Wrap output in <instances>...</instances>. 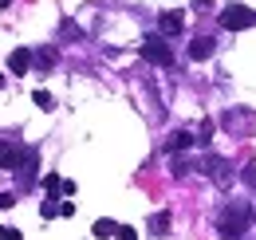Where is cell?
Instances as JSON below:
<instances>
[{
  "mask_svg": "<svg viewBox=\"0 0 256 240\" xmlns=\"http://www.w3.org/2000/svg\"><path fill=\"white\" fill-rule=\"evenodd\" d=\"M248 224H252V205L248 201H228L221 209V216H217V232L224 240H244Z\"/></svg>",
  "mask_w": 256,
  "mask_h": 240,
  "instance_id": "6da1fadb",
  "label": "cell"
},
{
  "mask_svg": "<svg viewBox=\"0 0 256 240\" xmlns=\"http://www.w3.org/2000/svg\"><path fill=\"white\" fill-rule=\"evenodd\" d=\"M138 52H142V60L154 63V67H174V48H170V36H162V32L146 36Z\"/></svg>",
  "mask_w": 256,
  "mask_h": 240,
  "instance_id": "7a4b0ae2",
  "label": "cell"
},
{
  "mask_svg": "<svg viewBox=\"0 0 256 240\" xmlns=\"http://www.w3.org/2000/svg\"><path fill=\"white\" fill-rule=\"evenodd\" d=\"M217 20H221L224 32H244V28H256V12L248 4H224L221 12H217Z\"/></svg>",
  "mask_w": 256,
  "mask_h": 240,
  "instance_id": "3957f363",
  "label": "cell"
},
{
  "mask_svg": "<svg viewBox=\"0 0 256 240\" xmlns=\"http://www.w3.org/2000/svg\"><path fill=\"white\" fill-rule=\"evenodd\" d=\"M201 174L213 181V185L228 189V185H232V162H228V158H221V154H205V162H201Z\"/></svg>",
  "mask_w": 256,
  "mask_h": 240,
  "instance_id": "277c9868",
  "label": "cell"
},
{
  "mask_svg": "<svg viewBox=\"0 0 256 240\" xmlns=\"http://www.w3.org/2000/svg\"><path fill=\"white\" fill-rule=\"evenodd\" d=\"M36 170H40V150H36V146H28V150H24V158H20V166L12 170V174H16V181H20V189H28V185L36 181Z\"/></svg>",
  "mask_w": 256,
  "mask_h": 240,
  "instance_id": "5b68a950",
  "label": "cell"
},
{
  "mask_svg": "<svg viewBox=\"0 0 256 240\" xmlns=\"http://www.w3.org/2000/svg\"><path fill=\"white\" fill-rule=\"evenodd\" d=\"M24 150H28V146H24L20 138H0V170H8V174H12V170L20 166Z\"/></svg>",
  "mask_w": 256,
  "mask_h": 240,
  "instance_id": "8992f818",
  "label": "cell"
},
{
  "mask_svg": "<svg viewBox=\"0 0 256 240\" xmlns=\"http://www.w3.org/2000/svg\"><path fill=\"white\" fill-rule=\"evenodd\" d=\"M213 52H217V40H213V36H197V40L190 44V60L193 63H205Z\"/></svg>",
  "mask_w": 256,
  "mask_h": 240,
  "instance_id": "52a82bcc",
  "label": "cell"
},
{
  "mask_svg": "<svg viewBox=\"0 0 256 240\" xmlns=\"http://www.w3.org/2000/svg\"><path fill=\"white\" fill-rule=\"evenodd\" d=\"M32 63H36V56L28 52V48H16V52L8 56V71H12V75H28Z\"/></svg>",
  "mask_w": 256,
  "mask_h": 240,
  "instance_id": "ba28073f",
  "label": "cell"
},
{
  "mask_svg": "<svg viewBox=\"0 0 256 240\" xmlns=\"http://www.w3.org/2000/svg\"><path fill=\"white\" fill-rule=\"evenodd\" d=\"M182 28H186V16H182V12H162L158 16V32L162 36H182Z\"/></svg>",
  "mask_w": 256,
  "mask_h": 240,
  "instance_id": "9c48e42d",
  "label": "cell"
},
{
  "mask_svg": "<svg viewBox=\"0 0 256 240\" xmlns=\"http://www.w3.org/2000/svg\"><path fill=\"white\" fill-rule=\"evenodd\" d=\"M170 224H174L170 209H158L150 220H146V232H150V236H170Z\"/></svg>",
  "mask_w": 256,
  "mask_h": 240,
  "instance_id": "30bf717a",
  "label": "cell"
},
{
  "mask_svg": "<svg viewBox=\"0 0 256 240\" xmlns=\"http://www.w3.org/2000/svg\"><path fill=\"white\" fill-rule=\"evenodd\" d=\"M193 142H197V138H193L190 130H174V134L166 138V150H170V154H178V150H190Z\"/></svg>",
  "mask_w": 256,
  "mask_h": 240,
  "instance_id": "8fae6325",
  "label": "cell"
},
{
  "mask_svg": "<svg viewBox=\"0 0 256 240\" xmlns=\"http://www.w3.org/2000/svg\"><path fill=\"white\" fill-rule=\"evenodd\" d=\"M32 56H36V67H40V71H52V67L60 63V56H56V48H36Z\"/></svg>",
  "mask_w": 256,
  "mask_h": 240,
  "instance_id": "7c38bea8",
  "label": "cell"
},
{
  "mask_svg": "<svg viewBox=\"0 0 256 240\" xmlns=\"http://www.w3.org/2000/svg\"><path fill=\"white\" fill-rule=\"evenodd\" d=\"M248 122H252L248 110H228V114H224V126H228V130H240V126H248Z\"/></svg>",
  "mask_w": 256,
  "mask_h": 240,
  "instance_id": "4fadbf2b",
  "label": "cell"
},
{
  "mask_svg": "<svg viewBox=\"0 0 256 240\" xmlns=\"http://www.w3.org/2000/svg\"><path fill=\"white\" fill-rule=\"evenodd\" d=\"M114 232H118V224H114V220H106V216L95 220V228H91V236H98V240H110Z\"/></svg>",
  "mask_w": 256,
  "mask_h": 240,
  "instance_id": "5bb4252c",
  "label": "cell"
},
{
  "mask_svg": "<svg viewBox=\"0 0 256 240\" xmlns=\"http://www.w3.org/2000/svg\"><path fill=\"white\" fill-rule=\"evenodd\" d=\"M213 134H217V122L205 118V122H201V130H197V142H201V146H209V142H213Z\"/></svg>",
  "mask_w": 256,
  "mask_h": 240,
  "instance_id": "9a60e30c",
  "label": "cell"
},
{
  "mask_svg": "<svg viewBox=\"0 0 256 240\" xmlns=\"http://www.w3.org/2000/svg\"><path fill=\"white\" fill-rule=\"evenodd\" d=\"M60 36H64V40H83V28H79L75 20H64V24H60Z\"/></svg>",
  "mask_w": 256,
  "mask_h": 240,
  "instance_id": "2e32d148",
  "label": "cell"
},
{
  "mask_svg": "<svg viewBox=\"0 0 256 240\" xmlns=\"http://www.w3.org/2000/svg\"><path fill=\"white\" fill-rule=\"evenodd\" d=\"M32 102L40 106V110H52V106H56V98H52L48 90H36V94H32Z\"/></svg>",
  "mask_w": 256,
  "mask_h": 240,
  "instance_id": "e0dca14e",
  "label": "cell"
},
{
  "mask_svg": "<svg viewBox=\"0 0 256 240\" xmlns=\"http://www.w3.org/2000/svg\"><path fill=\"white\" fill-rule=\"evenodd\" d=\"M40 216H44V220H52V216H60V205H56V197H48V201L40 205Z\"/></svg>",
  "mask_w": 256,
  "mask_h": 240,
  "instance_id": "ac0fdd59",
  "label": "cell"
},
{
  "mask_svg": "<svg viewBox=\"0 0 256 240\" xmlns=\"http://www.w3.org/2000/svg\"><path fill=\"white\" fill-rule=\"evenodd\" d=\"M44 185H48V193H64V178H60V174H48Z\"/></svg>",
  "mask_w": 256,
  "mask_h": 240,
  "instance_id": "d6986e66",
  "label": "cell"
},
{
  "mask_svg": "<svg viewBox=\"0 0 256 240\" xmlns=\"http://www.w3.org/2000/svg\"><path fill=\"white\" fill-rule=\"evenodd\" d=\"M114 240H138V228H130V224H118Z\"/></svg>",
  "mask_w": 256,
  "mask_h": 240,
  "instance_id": "ffe728a7",
  "label": "cell"
},
{
  "mask_svg": "<svg viewBox=\"0 0 256 240\" xmlns=\"http://www.w3.org/2000/svg\"><path fill=\"white\" fill-rule=\"evenodd\" d=\"M12 205H16V193H0V212L12 209Z\"/></svg>",
  "mask_w": 256,
  "mask_h": 240,
  "instance_id": "44dd1931",
  "label": "cell"
},
{
  "mask_svg": "<svg viewBox=\"0 0 256 240\" xmlns=\"http://www.w3.org/2000/svg\"><path fill=\"white\" fill-rule=\"evenodd\" d=\"M244 181L256 189V162H248V166H244Z\"/></svg>",
  "mask_w": 256,
  "mask_h": 240,
  "instance_id": "7402d4cb",
  "label": "cell"
},
{
  "mask_svg": "<svg viewBox=\"0 0 256 240\" xmlns=\"http://www.w3.org/2000/svg\"><path fill=\"white\" fill-rule=\"evenodd\" d=\"M0 240H24V236H20V228H0Z\"/></svg>",
  "mask_w": 256,
  "mask_h": 240,
  "instance_id": "603a6c76",
  "label": "cell"
},
{
  "mask_svg": "<svg viewBox=\"0 0 256 240\" xmlns=\"http://www.w3.org/2000/svg\"><path fill=\"white\" fill-rule=\"evenodd\" d=\"M60 216H75V201H64V205H60Z\"/></svg>",
  "mask_w": 256,
  "mask_h": 240,
  "instance_id": "cb8c5ba5",
  "label": "cell"
},
{
  "mask_svg": "<svg viewBox=\"0 0 256 240\" xmlns=\"http://www.w3.org/2000/svg\"><path fill=\"white\" fill-rule=\"evenodd\" d=\"M193 8L201 12V8H213V0H193Z\"/></svg>",
  "mask_w": 256,
  "mask_h": 240,
  "instance_id": "d4e9b609",
  "label": "cell"
},
{
  "mask_svg": "<svg viewBox=\"0 0 256 240\" xmlns=\"http://www.w3.org/2000/svg\"><path fill=\"white\" fill-rule=\"evenodd\" d=\"M8 4H12V0H0V8H8Z\"/></svg>",
  "mask_w": 256,
  "mask_h": 240,
  "instance_id": "484cf974",
  "label": "cell"
},
{
  "mask_svg": "<svg viewBox=\"0 0 256 240\" xmlns=\"http://www.w3.org/2000/svg\"><path fill=\"white\" fill-rule=\"evenodd\" d=\"M0 87H4V75H0Z\"/></svg>",
  "mask_w": 256,
  "mask_h": 240,
  "instance_id": "4316f807",
  "label": "cell"
}]
</instances>
